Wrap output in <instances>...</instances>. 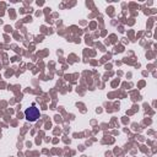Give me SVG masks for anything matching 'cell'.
Instances as JSON below:
<instances>
[{
	"label": "cell",
	"mask_w": 157,
	"mask_h": 157,
	"mask_svg": "<svg viewBox=\"0 0 157 157\" xmlns=\"http://www.w3.org/2000/svg\"><path fill=\"white\" fill-rule=\"evenodd\" d=\"M25 117H26L27 120L36 122L37 119L39 118V110H38V108H36L35 106H32V107L27 108V109L25 110Z\"/></svg>",
	"instance_id": "obj_1"
}]
</instances>
